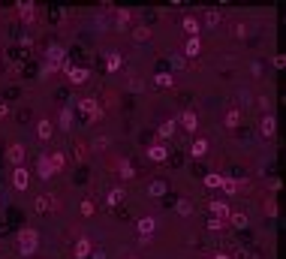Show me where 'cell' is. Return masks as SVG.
I'll return each mask as SVG.
<instances>
[{
	"label": "cell",
	"instance_id": "obj_1",
	"mask_svg": "<svg viewBox=\"0 0 286 259\" xmlns=\"http://www.w3.org/2000/svg\"><path fill=\"white\" fill-rule=\"evenodd\" d=\"M36 247H39L36 229H21V232H18V253H21V256H33Z\"/></svg>",
	"mask_w": 286,
	"mask_h": 259
},
{
	"label": "cell",
	"instance_id": "obj_2",
	"mask_svg": "<svg viewBox=\"0 0 286 259\" xmlns=\"http://www.w3.org/2000/svg\"><path fill=\"white\" fill-rule=\"evenodd\" d=\"M79 112H82V118H85V124H94L96 118H99V106H96V99H79Z\"/></svg>",
	"mask_w": 286,
	"mask_h": 259
},
{
	"label": "cell",
	"instance_id": "obj_3",
	"mask_svg": "<svg viewBox=\"0 0 286 259\" xmlns=\"http://www.w3.org/2000/svg\"><path fill=\"white\" fill-rule=\"evenodd\" d=\"M28 184H31L28 169H24V166H15V169H12V187H15V190H28Z\"/></svg>",
	"mask_w": 286,
	"mask_h": 259
},
{
	"label": "cell",
	"instance_id": "obj_4",
	"mask_svg": "<svg viewBox=\"0 0 286 259\" xmlns=\"http://www.w3.org/2000/svg\"><path fill=\"white\" fill-rule=\"evenodd\" d=\"M154 232H157V220L154 217H142L139 220V241H151Z\"/></svg>",
	"mask_w": 286,
	"mask_h": 259
},
{
	"label": "cell",
	"instance_id": "obj_5",
	"mask_svg": "<svg viewBox=\"0 0 286 259\" xmlns=\"http://www.w3.org/2000/svg\"><path fill=\"white\" fill-rule=\"evenodd\" d=\"M66 75H69V82H72V85H85L91 72H88L85 66H69V69H66Z\"/></svg>",
	"mask_w": 286,
	"mask_h": 259
},
{
	"label": "cell",
	"instance_id": "obj_6",
	"mask_svg": "<svg viewBox=\"0 0 286 259\" xmlns=\"http://www.w3.org/2000/svg\"><path fill=\"white\" fill-rule=\"evenodd\" d=\"M274 130H277L274 115H262V121H259V133H262L265 139H271V136H274Z\"/></svg>",
	"mask_w": 286,
	"mask_h": 259
},
{
	"label": "cell",
	"instance_id": "obj_7",
	"mask_svg": "<svg viewBox=\"0 0 286 259\" xmlns=\"http://www.w3.org/2000/svg\"><path fill=\"white\" fill-rule=\"evenodd\" d=\"M36 136H39V139H42V142H48V139H51V136H55V124H51V121H48V118H42V121H39V124H36Z\"/></svg>",
	"mask_w": 286,
	"mask_h": 259
},
{
	"label": "cell",
	"instance_id": "obj_8",
	"mask_svg": "<svg viewBox=\"0 0 286 259\" xmlns=\"http://www.w3.org/2000/svg\"><path fill=\"white\" fill-rule=\"evenodd\" d=\"M166 190H169V184H166L163 178H154V181L148 184V196H154V199H160V196H166Z\"/></svg>",
	"mask_w": 286,
	"mask_h": 259
},
{
	"label": "cell",
	"instance_id": "obj_9",
	"mask_svg": "<svg viewBox=\"0 0 286 259\" xmlns=\"http://www.w3.org/2000/svg\"><path fill=\"white\" fill-rule=\"evenodd\" d=\"M166 157H169V151H166L163 145H151V148H148V160H154V163H163Z\"/></svg>",
	"mask_w": 286,
	"mask_h": 259
},
{
	"label": "cell",
	"instance_id": "obj_10",
	"mask_svg": "<svg viewBox=\"0 0 286 259\" xmlns=\"http://www.w3.org/2000/svg\"><path fill=\"white\" fill-rule=\"evenodd\" d=\"M181 127L190 130V133H196V127H199V118H196V112H184V115H181Z\"/></svg>",
	"mask_w": 286,
	"mask_h": 259
},
{
	"label": "cell",
	"instance_id": "obj_11",
	"mask_svg": "<svg viewBox=\"0 0 286 259\" xmlns=\"http://www.w3.org/2000/svg\"><path fill=\"white\" fill-rule=\"evenodd\" d=\"M36 172H39V178H45V181L55 175V172H51V166H48V157H39V160H36Z\"/></svg>",
	"mask_w": 286,
	"mask_h": 259
},
{
	"label": "cell",
	"instance_id": "obj_12",
	"mask_svg": "<svg viewBox=\"0 0 286 259\" xmlns=\"http://www.w3.org/2000/svg\"><path fill=\"white\" fill-rule=\"evenodd\" d=\"M211 214H214L217 220H229V208H226V202H211Z\"/></svg>",
	"mask_w": 286,
	"mask_h": 259
},
{
	"label": "cell",
	"instance_id": "obj_13",
	"mask_svg": "<svg viewBox=\"0 0 286 259\" xmlns=\"http://www.w3.org/2000/svg\"><path fill=\"white\" fill-rule=\"evenodd\" d=\"M75 256L79 259L91 256V241H88V238H79V241H75Z\"/></svg>",
	"mask_w": 286,
	"mask_h": 259
},
{
	"label": "cell",
	"instance_id": "obj_14",
	"mask_svg": "<svg viewBox=\"0 0 286 259\" xmlns=\"http://www.w3.org/2000/svg\"><path fill=\"white\" fill-rule=\"evenodd\" d=\"M190 154L193 157H205V154H208V142H205V139H196L190 145Z\"/></svg>",
	"mask_w": 286,
	"mask_h": 259
},
{
	"label": "cell",
	"instance_id": "obj_15",
	"mask_svg": "<svg viewBox=\"0 0 286 259\" xmlns=\"http://www.w3.org/2000/svg\"><path fill=\"white\" fill-rule=\"evenodd\" d=\"M184 31L190 33V39H193V36H199V31H202V24H199V21H196L193 15H187V18H184Z\"/></svg>",
	"mask_w": 286,
	"mask_h": 259
},
{
	"label": "cell",
	"instance_id": "obj_16",
	"mask_svg": "<svg viewBox=\"0 0 286 259\" xmlns=\"http://www.w3.org/2000/svg\"><path fill=\"white\" fill-rule=\"evenodd\" d=\"M199 51H202V42H199V36L187 39V48H184V55H187V58H196Z\"/></svg>",
	"mask_w": 286,
	"mask_h": 259
},
{
	"label": "cell",
	"instance_id": "obj_17",
	"mask_svg": "<svg viewBox=\"0 0 286 259\" xmlns=\"http://www.w3.org/2000/svg\"><path fill=\"white\" fill-rule=\"evenodd\" d=\"M220 187H223V193L226 196L238 193V181H235V178H220Z\"/></svg>",
	"mask_w": 286,
	"mask_h": 259
},
{
	"label": "cell",
	"instance_id": "obj_18",
	"mask_svg": "<svg viewBox=\"0 0 286 259\" xmlns=\"http://www.w3.org/2000/svg\"><path fill=\"white\" fill-rule=\"evenodd\" d=\"M9 160L15 163V166H21V160H24V145H12L9 148Z\"/></svg>",
	"mask_w": 286,
	"mask_h": 259
},
{
	"label": "cell",
	"instance_id": "obj_19",
	"mask_svg": "<svg viewBox=\"0 0 286 259\" xmlns=\"http://www.w3.org/2000/svg\"><path fill=\"white\" fill-rule=\"evenodd\" d=\"M18 15H21L24 21H31V18H33V3H28V0H21V3H18Z\"/></svg>",
	"mask_w": 286,
	"mask_h": 259
},
{
	"label": "cell",
	"instance_id": "obj_20",
	"mask_svg": "<svg viewBox=\"0 0 286 259\" xmlns=\"http://www.w3.org/2000/svg\"><path fill=\"white\" fill-rule=\"evenodd\" d=\"M157 136H160V139H169V136H175V121H166V124H160Z\"/></svg>",
	"mask_w": 286,
	"mask_h": 259
},
{
	"label": "cell",
	"instance_id": "obj_21",
	"mask_svg": "<svg viewBox=\"0 0 286 259\" xmlns=\"http://www.w3.org/2000/svg\"><path fill=\"white\" fill-rule=\"evenodd\" d=\"M229 223L235 229H244L247 226V214H241V211H238V214H229Z\"/></svg>",
	"mask_w": 286,
	"mask_h": 259
},
{
	"label": "cell",
	"instance_id": "obj_22",
	"mask_svg": "<svg viewBox=\"0 0 286 259\" xmlns=\"http://www.w3.org/2000/svg\"><path fill=\"white\" fill-rule=\"evenodd\" d=\"M106 69H109V72L121 69V55H118V51H112V55H109V61H106Z\"/></svg>",
	"mask_w": 286,
	"mask_h": 259
},
{
	"label": "cell",
	"instance_id": "obj_23",
	"mask_svg": "<svg viewBox=\"0 0 286 259\" xmlns=\"http://www.w3.org/2000/svg\"><path fill=\"white\" fill-rule=\"evenodd\" d=\"M154 82H157V88H172V82H175V79H172L169 72H157V75H154Z\"/></svg>",
	"mask_w": 286,
	"mask_h": 259
},
{
	"label": "cell",
	"instance_id": "obj_24",
	"mask_svg": "<svg viewBox=\"0 0 286 259\" xmlns=\"http://www.w3.org/2000/svg\"><path fill=\"white\" fill-rule=\"evenodd\" d=\"M124 190H121V187H115V190H112V193H109V205H112V208H115V205H121V202H124Z\"/></svg>",
	"mask_w": 286,
	"mask_h": 259
},
{
	"label": "cell",
	"instance_id": "obj_25",
	"mask_svg": "<svg viewBox=\"0 0 286 259\" xmlns=\"http://www.w3.org/2000/svg\"><path fill=\"white\" fill-rule=\"evenodd\" d=\"M61 127H72V106H66V109H61Z\"/></svg>",
	"mask_w": 286,
	"mask_h": 259
},
{
	"label": "cell",
	"instance_id": "obj_26",
	"mask_svg": "<svg viewBox=\"0 0 286 259\" xmlns=\"http://www.w3.org/2000/svg\"><path fill=\"white\" fill-rule=\"evenodd\" d=\"M238 121H241V112H238V109H232V112L226 115V127L235 130V127H238Z\"/></svg>",
	"mask_w": 286,
	"mask_h": 259
},
{
	"label": "cell",
	"instance_id": "obj_27",
	"mask_svg": "<svg viewBox=\"0 0 286 259\" xmlns=\"http://www.w3.org/2000/svg\"><path fill=\"white\" fill-rule=\"evenodd\" d=\"M48 166H51V172H61V166H64V154H51V157H48Z\"/></svg>",
	"mask_w": 286,
	"mask_h": 259
},
{
	"label": "cell",
	"instance_id": "obj_28",
	"mask_svg": "<svg viewBox=\"0 0 286 259\" xmlns=\"http://www.w3.org/2000/svg\"><path fill=\"white\" fill-rule=\"evenodd\" d=\"M217 21H220V12H217V9H208V12H205V24H208V28H214Z\"/></svg>",
	"mask_w": 286,
	"mask_h": 259
},
{
	"label": "cell",
	"instance_id": "obj_29",
	"mask_svg": "<svg viewBox=\"0 0 286 259\" xmlns=\"http://www.w3.org/2000/svg\"><path fill=\"white\" fill-rule=\"evenodd\" d=\"M220 178L223 175H217V172H208L205 175V187H220Z\"/></svg>",
	"mask_w": 286,
	"mask_h": 259
},
{
	"label": "cell",
	"instance_id": "obj_30",
	"mask_svg": "<svg viewBox=\"0 0 286 259\" xmlns=\"http://www.w3.org/2000/svg\"><path fill=\"white\" fill-rule=\"evenodd\" d=\"M148 36H151V31H148V28H136V31H133V39H136V42H145Z\"/></svg>",
	"mask_w": 286,
	"mask_h": 259
},
{
	"label": "cell",
	"instance_id": "obj_31",
	"mask_svg": "<svg viewBox=\"0 0 286 259\" xmlns=\"http://www.w3.org/2000/svg\"><path fill=\"white\" fill-rule=\"evenodd\" d=\"M178 214H181V217H187V214H193V205L187 202V199H184V202H178Z\"/></svg>",
	"mask_w": 286,
	"mask_h": 259
},
{
	"label": "cell",
	"instance_id": "obj_32",
	"mask_svg": "<svg viewBox=\"0 0 286 259\" xmlns=\"http://www.w3.org/2000/svg\"><path fill=\"white\" fill-rule=\"evenodd\" d=\"M136 172H133V166L129 163H121V178H133Z\"/></svg>",
	"mask_w": 286,
	"mask_h": 259
},
{
	"label": "cell",
	"instance_id": "obj_33",
	"mask_svg": "<svg viewBox=\"0 0 286 259\" xmlns=\"http://www.w3.org/2000/svg\"><path fill=\"white\" fill-rule=\"evenodd\" d=\"M36 211H48V196H39L36 199Z\"/></svg>",
	"mask_w": 286,
	"mask_h": 259
},
{
	"label": "cell",
	"instance_id": "obj_34",
	"mask_svg": "<svg viewBox=\"0 0 286 259\" xmlns=\"http://www.w3.org/2000/svg\"><path fill=\"white\" fill-rule=\"evenodd\" d=\"M129 21V12L127 9H121V12H118V24H121V28H124V24H127Z\"/></svg>",
	"mask_w": 286,
	"mask_h": 259
},
{
	"label": "cell",
	"instance_id": "obj_35",
	"mask_svg": "<svg viewBox=\"0 0 286 259\" xmlns=\"http://www.w3.org/2000/svg\"><path fill=\"white\" fill-rule=\"evenodd\" d=\"M82 214L91 217V214H94V202H85V205H82Z\"/></svg>",
	"mask_w": 286,
	"mask_h": 259
},
{
	"label": "cell",
	"instance_id": "obj_36",
	"mask_svg": "<svg viewBox=\"0 0 286 259\" xmlns=\"http://www.w3.org/2000/svg\"><path fill=\"white\" fill-rule=\"evenodd\" d=\"M223 226H226V220H217V217L208 220V229H223Z\"/></svg>",
	"mask_w": 286,
	"mask_h": 259
},
{
	"label": "cell",
	"instance_id": "obj_37",
	"mask_svg": "<svg viewBox=\"0 0 286 259\" xmlns=\"http://www.w3.org/2000/svg\"><path fill=\"white\" fill-rule=\"evenodd\" d=\"M283 64H286V58H283V55H277V58H274V66H277V69H283Z\"/></svg>",
	"mask_w": 286,
	"mask_h": 259
},
{
	"label": "cell",
	"instance_id": "obj_38",
	"mask_svg": "<svg viewBox=\"0 0 286 259\" xmlns=\"http://www.w3.org/2000/svg\"><path fill=\"white\" fill-rule=\"evenodd\" d=\"M6 115H9V106H6V102H0V118H6Z\"/></svg>",
	"mask_w": 286,
	"mask_h": 259
},
{
	"label": "cell",
	"instance_id": "obj_39",
	"mask_svg": "<svg viewBox=\"0 0 286 259\" xmlns=\"http://www.w3.org/2000/svg\"><path fill=\"white\" fill-rule=\"evenodd\" d=\"M91 256H94V259H106V253H102V250H91Z\"/></svg>",
	"mask_w": 286,
	"mask_h": 259
},
{
	"label": "cell",
	"instance_id": "obj_40",
	"mask_svg": "<svg viewBox=\"0 0 286 259\" xmlns=\"http://www.w3.org/2000/svg\"><path fill=\"white\" fill-rule=\"evenodd\" d=\"M211 259H232V256H226V253H217V256H211Z\"/></svg>",
	"mask_w": 286,
	"mask_h": 259
}]
</instances>
